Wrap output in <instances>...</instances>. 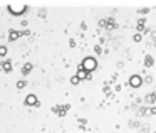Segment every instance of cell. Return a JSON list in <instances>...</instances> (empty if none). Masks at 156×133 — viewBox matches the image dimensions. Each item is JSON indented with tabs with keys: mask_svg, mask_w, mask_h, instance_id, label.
Wrapping results in <instances>:
<instances>
[{
	"mask_svg": "<svg viewBox=\"0 0 156 133\" xmlns=\"http://www.w3.org/2000/svg\"><path fill=\"white\" fill-rule=\"evenodd\" d=\"M141 83H143V79H141V76H138V74H134V76H131V78H129V84H131L133 88L141 86Z\"/></svg>",
	"mask_w": 156,
	"mask_h": 133,
	"instance_id": "obj_2",
	"label": "cell"
},
{
	"mask_svg": "<svg viewBox=\"0 0 156 133\" xmlns=\"http://www.w3.org/2000/svg\"><path fill=\"white\" fill-rule=\"evenodd\" d=\"M82 68H84V71H94L96 69V59H92V57H86L84 59V62H82Z\"/></svg>",
	"mask_w": 156,
	"mask_h": 133,
	"instance_id": "obj_1",
	"label": "cell"
}]
</instances>
